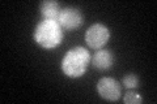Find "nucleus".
<instances>
[{
  "label": "nucleus",
  "mask_w": 157,
  "mask_h": 104,
  "mask_svg": "<svg viewBox=\"0 0 157 104\" xmlns=\"http://www.w3.org/2000/svg\"><path fill=\"white\" fill-rule=\"evenodd\" d=\"M64 38V31L56 20H45L39 21L33 31L34 42L43 49H55L59 47Z\"/></svg>",
  "instance_id": "obj_2"
},
{
  "label": "nucleus",
  "mask_w": 157,
  "mask_h": 104,
  "mask_svg": "<svg viewBox=\"0 0 157 104\" xmlns=\"http://www.w3.org/2000/svg\"><path fill=\"white\" fill-rule=\"evenodd\" d=\"M111 38L110 29L102 22H94L92 23L85 31V43L86 46L97 51V49L104 48L107 43H109Z\"/></svg>",
  "instance_id": "obj_3"
},
{
  "label": "nucleus",
  "mask_w": 157,
  "mask_h": 104,
  "mask_svg": "<svg viewBox=\"0 0 157 104\" xmlns=\"http://www.w3.org/2000/svg\"><path fill=\"white\" fill-rule=\"evenodd\" d=\"M58 22L62 26L63 30L73 31L82 26V23H84V16H82V13L78 8L66 7V8H62L60 14L58 17Z\"/></svg>",
  "instance_id": "obj_5"
},
{
  "label": "nucleus",
  "mask_w": 157,
  "mask_h": 104,
  "mask_svg": "<svg viewBox=\"0 0 157 104\" xmlns=\"http://www.w3.org/2000/svg\"><path fill=\"white\" fill-rule=\"evenodd\" d=\"M122 100H123V103H126V104H141L144 102V99L141 96V94H139L137 91L128 90L123 95Z\"/></svg>",
  "instance_id": "obj_9"
},
{
  "label": "nucleus",
  "mask_w": 157,
  "mask_h": 104,
  "mask_svg": "<svg viewBox=\"0 0 157 104\" xmlns=\"http://www.w3.org/2000/svg\"><path fill=\"white\" fill-rule=\"evenodd\" d=\"M62 7L55 0H43L39 3V13L45 20H56L60 14Z\"/></svg>",
  "instance_id": "obj_7"
},
{
  "label": "nucleus",
  "mask_w": 157,
  "mask_h": 104,
  "mask_svg": "<svg viewBox=\"0 0 157 104\" xmlns=\"http://www.w3.org/2000/svg\"><path fill=\"white\" fill-rule=\"evenodd\" d=\"M114 61H115L114 53H113L110 49L101 48V49H97V51L92 55L90 64L93 65V68L97 69V70L107 72V70H110V69L113 68Z\"/></svg>",
  "instance_id": "obj_6"
},
{
  "label": "nucleus",
  "mask_w": 157,
  "mask_h": 104,
  "mask_svg": "<svg viewBox=\"0 0 157 104\" xmlns=\"http://www.w3.org/2000/svg\"><path fill=\"white\" fill-rule=\"evenodd\" d=\"M122 86L127 90H136L140 86V78L135 73H127L122 78Z\"/></svg>",
  "instance_id": "obj_8"
},
{
  "label": "nucleus",
  "mask_w": 157,
  "mask_h": 104,
  "mask_svg": "<svg viewBox=\"0 0 157 104\" xmlns=\"http://www.w3.org/2000/svg\"><path fill=\"white\" fill-rule=\"evenodd\" d=\"M92 55L89 49L82 46H75L66 52L60 61V70L66 77L76 80L85 76L90 65Z\"/></svg>",
  "instance_id": "obj_1"
},
{
  "label": "nucleus",
  "mask_w": 157,
  "mask_h": 104,
  "mask_svg": "<svg viewBox=\"0 0 157 104\" xmlns=\"http://www.w3.org/2000/svg\"><path fill=\"white\" fill-rule=\"evenodd\" d=\"M97 94L104 100L118 102L122 96V85L113 77H102L98 80L96 85Z\"/></svg>",
  "instance_id": "obj_4"
}]
</instances>
